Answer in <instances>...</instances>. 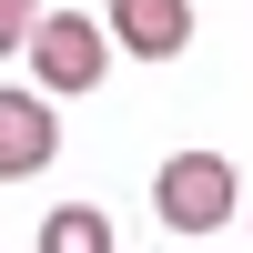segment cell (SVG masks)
Returning a JSON list of instances; mask_svg holds the SVG:
<instances>
[{
	"instance_id": "obj_1",
	"label": "cell",
	"mask_w": 253,
	"mask_h": 253,
	"mask_svg": "<svg viewBox=\"0 0 253 253\" xmlns=\"http://www.w3.org/2000/svg\"><path fill=\"white\" fill-rule=\"evenodd\" d=\"M20 51H31V81H41V101H71V91H91V81L112 71L101 10H41Z\"/></svg>"
},
{
	"instance_id": "obj_5",
	"label": "cell",
	"mask_w": 253,
	"mask_h": 253,
	"mask_svg": "<svg viewBox=\"0 0 253 253\" xmlns=\"http://www.w3.org/2000/svg\"><path fill=\"white\" fill-rule=\"evenodd\" d=\"M41 253H112V213L101 203H61L41 223Z\"/></svg>"
},
{
	"instance_id": "obj_2",
	"label": "cell",
	"mask_w": 253,
	"mask_h": 253,
	"mask_svg": "<svg viewBox=\"0 0 253 253\" xmlns=\"http://www.w3.org/2000/svg\"><path fill=\"white\" fill-rule=\"evenodd\" d=\"M152 213L172 223V233H223V223L243 213V172L223 152H172L152 172Z\"/></svg>"
},
{
	"instance_id": "obj_7",
	"label": "cell",
	"mask_w": 253,
	"mask_h": 253,
	"mask_svg": "<svg viewBox=\"0 0 253 253\" xmlns=\"http://www.w3.org/2000/svg\"><path fill=\"white\" fill-rule=\"evenodd\" d=\"M243 223H253V203H243Z\"/></svg>"
},
{
	"instance_id": "obj_4",
	"label": "cell",
	"mask_w": 253,
	"mask_h": 253,
	"mask_svg": "<svg viewBox=\"0 0 253 253\" xmlns=\"http://www.w3.org/2000/svg\"><path fill=\"white\" fill-rule=\"evenodd\" d=\"M51 152H61V112L41 91H0V182H31V172H51Z\"/></svg>"
},
{
	"instance_id": "obj_6",
	"label": "cell",
	"mask_w": 253,
	"mask_h": 253,
	"mask_svg": "<svg viewBox=\"0 0 253 253\" xmlns=\"http://www.w3.org/2000/svg\"><path fill=\"white\" fill-rule=\"evenodd\" d=\"M31 20H41V0H0V51H20V41H31Z\"/></svg>"
},
{
	"instance_id": "obj_3",
	"label": "cell",
	"mask_w": 253,
	"mask_h": 253,
	"mask_svg": "<svg viewBox=\"0 0 253 253\" xmlns=\"http://www.w3.org/2000/svg\"><path fill=\"white\" fill-rule=\"evenodd\" d=\"M101 41L132 61H182L193 51V0H112L101 10Z\"/></svg>"
}]
</instances>
